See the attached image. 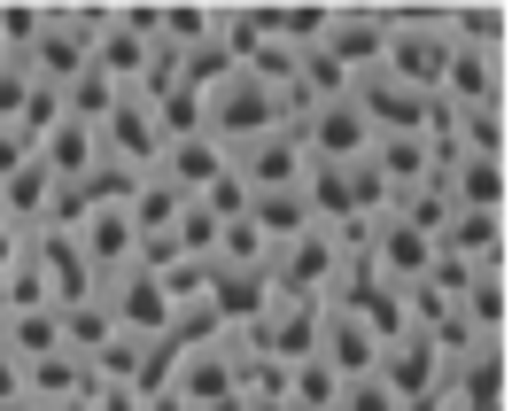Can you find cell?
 Instances as JSON below:
<instances>
[{
	"instance_id": "cell-1",
	"label": "cell",
	"mask_w": 512,
	"mask_h": 411,
	"mask_svg": "<svg viewBox=\"0 0 512 411\" xmlns=\"http://www.w3.org/2000/svg\"><path fill=\"white\" fill-rule=\"evenodd\" d=\"M357 249L342 241V233H326V225H311V233H295L288 249L264 256V287H272V303H334L342 295V280H350Z\"/></svg>"
},
{
	"instance_id": "cell-2",
	"label": "cell",
	"mask_w": 512,
	"mask_h": 411,
	"mask_svg": "<svg viewBox=\"0 0 512 411\" xmlns=\"http://www.w3.org/2000/svg\"><path fill=\"white\" fill-rule=\"evenodd\" d=\"M443 63H450L443 8H404V16H388V39H381L373 78H388V86H404V94H419V101H435Z\"/></svg>"
},
{
	"instance_id": "cell-3",
	"label": "cell",
	"mask_w": 512,
	"mask_h": 411,
	"mask_svg": "<svg viewBox=\"0 0 512 411\" xmlns=\"http://www.w3.org/2000/svg\"><path fill=\"white\" fill-rule=\"evenodd\" d=\"M288 125V109H280V94L272 86H256L249 70H233V78H218L210 94H202V132L218 140L225 156L233 148H249V140H264V132Z\"/></svg>"
},
{
	"instance_id": "cell-4",
	"label": "cell",
	"mask_w": 512,
	"mask_h": 411,
	"mask_svg": "<svg viewBox=\"0 0 512 411\" xmlns=\"http://www.w3.org/2000/svg\"><path fill=\"white\" fill-rule=\"evenodd\" d=\"M101 311L117 318V334H125V342H171V326H179L171 287H163L156 272H140V264L101 287Z\"/></svg>"
},
{
	"instance_id": "cell-5",
	"label": "cell",
	"mask_w": 512,
	"mask_h": 411,
	"mask_svg": "<svg viewBox=\"0 0 512 411\" xmlns=\"http://www.w3.org/2000/svg\"><path fill=\"white\" fill-rule=\"evenodd\" d=\"M373 380L396 396V411H427V404H443L450 365L435 357V342H427V334H404V342H388V349H381Z\"/></svg>"
},
{
	"instance_id": "cell-6",
	"label": "cell",
	"mask_w": 512,
	"mask_h": 411,
	"mask_svg": "<svg viewBox=\"0 0 512 411\" xmlns=\"http://www.w3.org/2000/svg\"><path fill=\"white\" fill-rule=\"evenodd\" d=\"M435 101H443L450 117H505V55H466V47H450Z\"/></svg>"
},
{
	"instance_id": "cell-7",
	"label": "cell",
	"mask_w": 512,
	"mask_h": 411,
	"mask_svg": "<svg viewBox=\"0 0 512 411\" xmlns=\"http://www.w3.org/2000/svg\"><path fill=\"white\" fill-rule=\"evenodd\" d=\"M334 311H350L357 326L373 334V349H388V342H404V334H412V311H404V287L373 280L365 264H350V280H342V295H334Z\"/></svg>"
},
{
	"instance_id": "cell-8",
	"label": "cell",
	"mask_w": 512,
	"mask_h": 411,
	"mask_svg": "<svg viewBox=\"0 0 512 411\" xmlns=\"http://www.w3.org/2000/svg\"><path fill=\"white\" fill-rule=\"evenodd\" d=\"M70 241H78V256L94 264V280L109 287L117 272H132V256H140V241H132V218H125V202H94L86 218L70 225Z\"/></svg>"
},
{
	"instance_id": "cell-9",
	"label": "cell",
	"mask_w": 512,
	"mask_h": 411,
	"mask_svg": "<svg viewBox=\"0 0 512 411\" xmlns=\"http://www.w3.org/2000/svg\"><path fill=\"white\" fill-rule=\"evenodd\" d=\"M388 16H396V8H326V32H319V47H326V55H334L342 70H350V78H365V70L381 63Z\"/></svg>"
},
{
	"instance_id": "cell-10",
	"label": "cell",
	"mask_w": 512,
	"mask_h": 411,
	"mask_svg": "<svg viewBox=\"0 0 512 411\" xmlns=\"http://www.w3.org/2000/svg\"><path fill=\"white\" fill-rule=\"evenodd\" d=\"M435 249L458 256L466 272H505V210H450Z\"/></svg>"
},
{
	"instance_id": "cell-11",
	"label": "cell",
	"mask_w": 512,
	"mask_h": 411,
	"mask_svg": "<svg viewBox=\"0 0 512 411\" xmlns=\"http://www.w3.org/2000/svg\"><path fill=\"white\" fill-rule=\"evenodd\" d=\"M233 179L249 194H280V187H303V148H295V132H264L249 148H233Z\"/></svg>"
},
{
	"instance_id": "cell-12",
	"label": "cell",
	"mask_w": 512,
	"mask_h": 411,
	"mask_svg": "<svg viewBox=\"0 0 512 411\" xmlns=\"http://www.w3.org/2000/svg\"><path fill=\"white\" fill-rule=\"evenodd\" d=\"M443 194H450V210H505V163L497 156H450Z\"/></svg>"
},
{
	"instance_id": "cell-13",
	"label": "cell",
	"mask_w": 512,
	"mask_h": 411,
	"mask_svg": "<svg viewBox=\"0 0 512 411\" xmlns=\"http://www.w3.org/2000/svg\"><path fill=\"white\" fill-rule=\"evenodd\" d=\"M443 39L466 55H505V8H443Z\"/></svg>"
},
{
	"instance_id": "cell-14",
	"label": "cell",
	"mask_w": 512,
	"mask_h": 411,
	"mask_svg": "<svg viewBox=\"0 0 512 411\" xmlns=\"http://www.w3.org/2000/svg\"><path fill=\"white\" fill-rule=\"evenodd\" d=\"M24 163H32V140H24L16 125H0V179H8V171H24Z\"/></svg>"
},
{
	"instance_id": "cell-15",
	"label": "cell",
	"mask_w": 512,
	"mask_h": 411,
	"mask_svg": "<svg viewBox=\"0 0 512 411\" xmlns=\"http://www.w3.org/2000/svg\"><path fill=\"white\" fill-rule=\"evenodd\" d=\"M241 411H288V404H280V396H249Z\"/></svg>"
}]
</instances>
